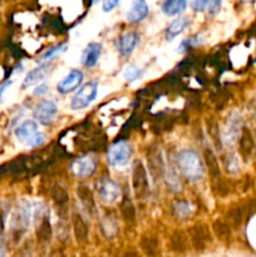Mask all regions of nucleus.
Segmentation results:
<instances>
[{
    "mask_svg": "<svg viewBox=\"0 0 256 257\" xmlns=\"http://www.w3.org/2000/svg\"><path fill=\"white\" fill-rule=\"evenodd\" d=\"M177 165L182 175L190 181H198L203 176V166L197 153L192 150H183L177 156Z\"/></svg>",
    "mask_w": 256,
    "mask_h": 257,
    "instance_id": "nucleus-1",
    "label": "nucleus"
},
{
    "mask_svg": "<svg viewBox=\"0 0 256 257\" xmlns=\"http://www.w3.org/2000/svg\"><path fill=\"white\" fill-rule=\"evenodd\" d=\"M132 156V148H131L130 143L124 142V141H119V142L114 143L110 146L108 150V161L114 167H124L128 165Z\"/></svg>",
    "mask_w": 256,
    "mask_h": 257,
    "instance_id": "nucleus-2",
    "label": "nucleus"
},
{
    "mask_svg": "<svg viewBox=\"0 0 256 257\" xmlns=\"http://www.w3.org/2000/svg\"><path fill=\"white\" fill-rule=\"evenodd\" d=\"M30 216H32V208L29 202L27 201L20 202L12 216V230L17 235H22L27 230L30 222Z\"/></svg>",
    "mask_w": 256,
    "mask_h": 257,
    "instance_id": "nucleus-3",
    "label": "nucleus"
},
{
    "mask_svg": "<svg viewBox=\"0 0 256 257\" xmlns=\"http://www.w3.org/2000/svg\"><path fill=\"white\" fill-rule=\"evenodd\" d=\"M98 92V84L95 82H89L85 85H83L79 90H78L77 94L73 97L72 103H70V107L74 110L84 109L85 107L90 104L93 100L97 97Z\"/></svg>",
    "mask_w": 256,
    "mask_h": 257,
    "instance_id": "nucleus-4",
    "label": "nucleus"
},
{
    "mask_svg": "<svg viewBox=\"0 0 256 257\" xmlns=\"http://www.w3.org/2000/svg\"><path fill=\"white\" fill-rule=\"evenodd\" d=\"M133 191L137 198H143L148 193V177L146 168L141 161H136L132 172Z\"/></svg>",
    "mask_w": 256,
    "mask_h": 257,
    "instance_id": "nucleus-5",
    "label": "nucleus"
},
{
    "mask_svg": "<svg viewBox=\"0 0 256 257\" xmlns=\"http://www.w3.org/2000/svg\"><path fill=\"white\" fill-rule=\"evenodd\" d=\"M188 236L196 250H205L212 242V236L205 223L198 222L193 225L188 231Z\"/></svg>",
    "mask_w": 256,
    "mask_h": 257,
    "instance_id": "nucleus-6",
    "label": "nucleus"
},
{
    "mask_svg": "<svg viewBox=\"0 0 256 257\" xmlns=\"http://www.w3.org/2000/svg\"><path fill=\"white\" fill-rule=\"evenodd\" d=\"M97 192L103 202L110 205V203H114L120 196V188L110 178L102 177L97 182Z\"/></svg>",
    "mask_w": 256,
    "mask_h": 257,
    "instance_id": "nucleus-7",
    "label": "nucleus"
},
{
    "mask_svg": "<svg viewBox=\"0 0 256 257\" xmlns=\"http://www.w3.org/2000/svg\"><path fill=\"white\" fill-rule=\"evenodd\" d=\"M35 217L39 218L40 222L37 226V237L40 242H49L52 237V226H50L49 213H47L44 206L39 205L35 212Z\"/></svg>",
    "mask_w": 256,
    "mask_h": 257,
    "instance_id": "nucleus-8",
    "label": "nucleus"
},
{
    "mask_svg": "<svg viewBox=\"0 0 256 257\" xmlns=\"http://www.w3.org/2000/svg\"><path fill=\"white\" fill-rule=\"evenodd\" d=\"M97 168V162L93 157L89 156H83V157L77 158L72 163V172L75 177L78 178H87L94 173Z\"/></svg>",
    "mask_w": 256,
    "mask_h": 257,
    "instance_id": "nucleus-9",
    "label": "nucleus"
},
{
    "mask_svg": "<svg viewBox=\"0 0 256 257\" xmlns=\"http://www.w3.org/2000/svg\"><path fill=\"white\" fill-rule=\"evenodd\" d=\"M58 107L53 100H43L38 103L34 109L35 119L39 120L43 124H49L54 119V115L57 114Z\"/></svg>",
    "mask_w": 256,
    "mask_h": 257,
    "instance_id": "nucleus-10",
    "label": "nucleus"
},
{
    "mask_svg": "<svg viewBox=\"0 0 256 257\" xmlns=\"http://www.w3.org/2000/svg\"><path fill=\"white\" fill-rule=\"evenodd\" d=\"M83 82V73L80 70L74 69L72 72H69V74L62 80V82L58 84L57 89L59 90L63 94H67V93L73 92L74 89H77Z\"/></svg>",
    "mask_w": 256,
    "mask_h": 257,
    "instance_id": "nucleus-11",
    "label": "nucleus"
},
{
    "mask_svg": "<svg viewBox=\"0 0 256 257\" xmlns=\"http://www.w3.org/2000/svg\"><path fill=\"white\" fill-rule=\"evenodd\" d=\"M148 4L146 0H135L131 7L130 12L127 13V20L130 23H140L148 15Z\"/></svg>",
    "mask_w": 256,
    "mask_h": 257,
    "instance_id": "nucleus-12",
    "label": "nucleus"
},
{
    "mask_svg": "<svg viewBox=\"0 0 256 257\" xmlns=\"http://www.w3.org/2000/svg\"><path fill=\"white\" fill-rule=\"evenodd\" d=\"M102 52V45L99 43H90L85 48L82 55V63L88 68H93L98 63Z\"/></svg>",
    "mask_w": 256,
    "mask_h": 257,
    "instance_id": "nucleus-13",
    "label": "nucleus"
},
{
    "mask_svg": "<svg viewBox=\"0 0 256 257\" xmlns=\"http://www.w3.org/2000/svg\"><path fill=\"white\" fill-rule=\"evenodd\" d=\"M138 43H140V35L136 32H130L120 37L119 42H118V50L120 52V54L128 55L136 49Z\"/></svg>",
    "mask_w": 256,
    "mask_h": 257,
    "instance_id": "nucleus-14",
    "label": "nucleus"
},
{
    "mask_svg": "<svg viewBox=\"0 0 256 257\" xmlns=\"http://www.w3.org/2000/svg\"><path fill=\"white\" fill-rule=\"evenodd\" d=\"M38 132H39V128L35 120H25L15 130V136L19 141L27 143Z\"/></svg>",
    "mask_w": 256,
    "mask_h": 257,
    "instance_id": "nucleus-15",
    "label": "nucleus"
},
{
    "mask_svg": "<svg viewBox=\"0 0 256 257\" xmlns=\"http://www.w3.org/2000/svg\"><path fill=\"white\" fill-rule=\"evenodd\" d=\"M77 195L82 205L88 211V213L93 215L95 212V201L90 188L85 185H79L77 188Z\"/></svg>",
    "mask_w": 256,
    "mask_h": 257,
    "instance_id": "nucleus-16",
    "label": "nucleus"
},
{
    "mask_svg": "<svg viewBox=\"0 0 256 257\" xmlns=\"http://www.w3.org/2000/svg\"><path fill=\"white\" fill-rule=\"evenodd\" d=\"M203 158H205L206 167H207V171L208 173H210L211 178H212V180H218L221 176V172L215 153H213L210 148H206V150L203 151Z\"/></svg>",
    "mask_w": 256,
    "mask_h": 257,
    "instance_id": "nucleus-17",
    "label": "nucleus"
},
{
    "mask_svg": "<svg viewBox=\"0 0 256 257\" xmlns=\"http://www.w3.org/2000/svg\"><path fill=\"white\" fill-rule=\"evenodd\" d=\"M73 232L77 242L83 243L88 238V226L80 215L73 216Z\"/></svg>",
    "mask_w": 256,
    "mask_h": 257,
    "instance_id": "nucleus-18",
    "label": "nucleus"
},
{
    "mask_svg": "<svg viewBox=\"0 0 256 257\" xmlns=\"http://www.w3.org/2000/svg\"><path fill=\"white\" fill-rule=\"evenodd\" d=\"M253 150V140L252 135H251V131L248 128L242 127L240 135V152L241 155L245 158H247L248 156L252 153Z\"/></svg>",
    "mask_w": 256,
    "mask_h": 257,
    "instance_id": "nucleus-19",
    "label": "nucleus"
},
{
    "mask_svg": "<svg viewBox=\"0 0 256 257\" xmlns=\"http://www.w3.org/2000/svg\"><path fill=\"white\" fill-rule=\"evenodd\" d=\"M120 215H122L123 220L127 223H135L136 222V208L133 205L132 200L130 196L124 195L122 197V202H120Z\"/></svg>",
    "mask_w": 256,
    "mask_h": 257,
    "instance_id": "nucleus-20",
    "label": "nucleus"
},
{
    "mask_svg": "<svg viewBox=\"0 0 256 257\" xmlns=\"http://www.w3.org/2000/svg\"><path fill=\"white\" fill-rule=\"evenodd\" d=\"M48 70H49L48 65H40V67H37L33 70H30L27 74V77H25L24 82H23V87L27 88L29 85H33L35 83L43 80L45 78V75L48 74Z\"/></svg>",
    "mask_w": 256,
    "mask_h": 257,
    "instance_id": "nucleus-21",
    "label": "nucleus"
},
{
    "mask_svg": "<svg viewBox=\"0 0 256 257\" xmlns=\"http://www.w3.org/2000/svg\"><path fill=\"white\" fill-rule=\"evenodd\" d=\"M187 7V0H166L162 5V10L168 17L181 14Z\"/></svg>",
    "mask_w": 256,
    "mask_h": 257,
    "instance_id": "nucleus-22",
    "label": "nucleus"
},
{
    "mask_svg": "<svg viewBox=\"0 0 256 257\" xmlns=\"http://www.w3.org/2000/svg\"><path fill=\"white\" fill-rule=\"evenodd\" d=\"M187 18H178V19L173 20L170 24V27L167 28V32H166V38H167V40L175 39L178 34H181V33L187 28Z\"/></svg>",
    "mask_w": 256,
    "mask_h": 257,
    "instance_id": "nucleus-23",
    "label": "nucleus"
},
{
    "mask_svg": "<svg viewBox=\"0 0 256 257\" xmlns=\"http://www.w3.org/2000/svg\"><path fill=\"white\" fill-rule=\"evenodd\" d=\"M52 197L54 200L55 205L59 206V208H65L67 203L69 202V195L65 191V188L63 186L55 183L52 187Z\"/></svg>",
    "mask_w": 256,
    "mask_h": 257,
    "instance_id": "nucleus-24",
    "label": "nucleus"
},
{
    "mask_svg": "<svg viewBox=\"0 0 256 257\" xmlns=\"http://www.w3.org/2000/svg\"><path fill=\"white\" fill-rule=\"evenodd\" d=\"M222 0H192V9L195 12H203L208 9L211 13H216L221 7Z\"/></svg>",
    "mask_w": 256,
    "mask_h": 257,
    "instance_id": "nucleus-25",
    "label": "nucleus"
},
{
    "mask_svg": "<svg viewBox=\"0 0 256 257\" xmlns=\"http://www.w3.org/2000/svg\"><path fill=\"white\" fill-rule=\"evenodd\" d=\"M171 248L177 252H183L187 248V236L182 231H175L170 238Z\"/></svg>",
    "mask_w": 256,
    "mask_h": 257,
    "instance_id": "nucleus-26",
    "label": "nucleus"
},
{
    "mask_svg": "<svg viewBox=\"0 0 256 257\" xmlns=\"http://www.w3.org/2000/svg\"><path fill=\"white\" fill-rule=\"evenodd\" d=\"M165 180H166V185L168 186V188H170L171 191H173V192H178V191H181V182L177 177V173H176V171L173 170L171 166L166 167Z\"/></svg>",
    "mask_w": 256,
    "mask_h": 257,
    "instance_id": "nucleus-27",
    "label": "nucleus"
},
{
    "mask_svg": "<svg viewBox=\"0 0 256 257\" xmlns=\"http://www.w3.org/2000/svg\"><path fill=\"white\" fill-rule=\"evenodd\" d=\"M212 230L215 232L216 237L220 238L221 241H228L231 237V230H230V226L227 225L226 222L223 221H215L212 225Z\"/></svg>",
    "mask_w": 256,
    "mask_h": 257,
    "instance_id": "nucleus-28",
    "label": "nucleus"
},
{
    "mask_svg": "<svg viewBox=\"0 0 256 257\" xmlns=\"http://www.w3.org/2000/svg\"><path fill=\"white\" fill-rule=\"evenodd\" d=\"M173 210H175L176 216H177L178 218H188L192 215L193 208L192 206H191V203L186 202V201H178V202L175 203Z\"/></svg>",
    "mask_w": 256,
    "mask_h": 257,
    "instance_id": "nucleus-29",
    "label": "nucleus"
},
{
    "mask_svg": "<svg viewBox=\"0 0 256 257\" xmlns=\"http://www.w3.org/2000/svg\"><path fill=\"white\" fill-rule=\"evenodd\" d=\"M142 73H143V69H141V68L131 64L124 69L123 77H124V79L127 80L128 83H132V82H135V80H137L138 78L141 77V74H142Z\"/></svg>",
    "mask_w": 256,
    "mask_h": 257,
    "instance_id": "nucleus-30",
    "label": "nucleus"
},
{
    "mask_svg": "<svg viewBox=\"0 0 256 257\" xmlns=\"http://www.w3.org/2000/svg\"><path fill=\"white\" fill-rule=\"evenodd\" d=\"M102 231L107 237H113L117 233V223L110 220V217H105L102 221Z\"/></svg>",
    "mask_w": 256,
    "mask_h": 257,
    "instance_id": "nucleus-31",
    "label": "nucleus"
},
{
    "mask_svg": "<svg viewBox=\"0 0 256 257\" xmlns=\"http://www.w3.org/2000/svg\"><path fill=\"white\" fill-rule=\"evenodd\" d=\"M207 131L210 133L211 138H212L213 142L216 145H220V135H218V127H217V123L213 118H211L210 120H207Z\"/></svg>",
    "mask_w": 256,
    "mask_h": 257,
    "instance_id": "nucleus-32",
    "label": "nucleus"
},
{
    "mask_svg": "<svg viewBox=\"0 0 256 257\" xmlns=\"http://www.w3.org/2000/svg\"><path fill=\"white\" fill-rule=\"evenodd\" d=\"M141 246H142V248L145 250L146 253H150V255H153V250L156 248V246H157V243H156V241L153 240L152 237H143L142 241H141Z\"/></svg>",
    "mask_w": 256,
    "mask_h": 257,
    "instance_id": "nucleus-33",
    "label": "nucleus"
},
{
    "mask_svg": "<svg viewBox=\"0 0 256 257\" xmlns=\"http://www.w3.org/2000/svg\"><path fill=\"white\" fill-rule=\"evenodd\" d=\"M242 211L240 210V208H232V210L230 211V213H228V218H230V221L232 222L233 226H238L241 222H242Z\"/></svg>",
    "mask_w": 256,
    "mask_h": 257,
    "instance_id": "nucleus-34",
    "label": "nucleus"
},
{
    "mask_svg": "<svg viewBox=\"0 0 256 257\" xmlns=\"http://www.w3.org/2000/svg\"><path fill=\"white\" fill-rule=\"evenodd\" d=\"M65 49V44H60V45H57V47L52 48L50 50H48L47 53H44V54L42 55V58H40V60H47L49 59V58H52L53 55H55L57 53L59 52H63V50Z\"/></svg>",
    "mask_w": 256,
    "mask_h": 257,
    "instance_id": "nucleus-35",
    "label": "nucleus"
},
{
    "mask_svg": "<svg viewBox=\"0 0 256 257\" xmlns=\"http://www.w3.org/2000/svg\"><path fill=\"white\" fill-rule=\"evenodd\" d=\"M44 140H45L44 135H42V133L38 132V133H35V135L33 136L29 141H28L27 145L32 146V147H37V146L42 145V143L44 142Z\"/></svg>",
    "mask_w": 256,
    "mask_h": 257,
    "instance_id": "nucleus-36",
    "label": "nucleus"
},
{
    "mask_svg": "<svg viewBox=\"0 0 256 257\" xmlns=\"http://www.w3.org/2000/svg\"><path fill=\"white\" fill-rule=\"evenodd\" d=\"M119 0H103V10L104 12H110L117 7Z\"/></svg>",
    "mask_w": 256,
    "mask_h": 257,
    "instance_id": "nucleus-37",
    "label": "nucleus"
},
{
    "mask_svg": "<svg viewBox=\"0 0 256 257\" xmlns=\"http://www.w3.org/2000/svg\"><path fill=\"white\" fill-rule=\"evenodd\" d=\"M47 90H48V85L47 84H42V85H39V87L35 88L34 94L35 95H42V94H44Z\"/></svg>",
    "mask_w": 256,
    "mask_h": 257,
    "instance_id": "nucleus-38",
    "label": "nucleus"
},
{
    "mask_svg": "<svg viewBox=\"0 0 256 257\" xmlns=\"http://www.w3.org/2000/svg\"><path fill=\"white\" fill-rule=\"evenodd\" d=\"M10 84H12V82H5L4 84L0 85V100H2V97H3V93H4V90L7 89V88L9 87Z\"/></svg>",
    "mask_w": 256,
    "mask_h": 257,
    "instance_id": "nucleus-39",
    "label": "nucleus"
},
{
    "mask_svg": "<svg viewBox=\"0 0 256 257\" xmlns=\"http://www.w3.org/2000/svg\"><path fill=\"white\" fill-rule=\"evenodd\" d=\"M3 231H4V213L0 211V235L3 233Z\"/></svg>",
    "mask_w": 256,
    "mask_h": 257,
    "instance_id": "nucleus-40",
    "label": "nucleus"
},
{
    "mask_svg": "<svg viewBox=\"0 0 256 257\" xmlns=\"http://www.w3.org/2000/svg\"><path fill=\"white\" fill-rule=\"evenodd\" d=\"M243 2H251V0H243Z\"/></svg>",
    "mask_w": 256,
    "mask_h": 257,
    "instance_id": "nucleus-41",
    "label": "nucleus"
}]
</instances>
